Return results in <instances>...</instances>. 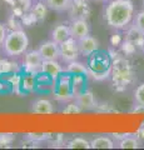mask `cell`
Instances as JSON below:
<instances>
[{
    "mask_svg": "<svg viewBox=\"0 0 144 150\" xmlns=\"http://www.w3.org/2000/svg\"><path fill=\"white\" fill-rule=\"evenodd\" d=\"M134 15V3L132 0H111L106 5L104 19L110 28L123 30L131 24Z\"/></svg>",
    "mask_w": 144,
    "mask_h": 150,
    "instance_id": "obj_1",
    "label": "cell"
},
{
    "mask_svg": "<svg viewBox=\"0 0 144 150\" xmlns=\"http://www.w3.org/2000/svg\"><path fill=\"white\" fill-rule=\"evenodd\" d=\"M110 78L117 90H125L135 79V71L132 63L125 56H115V59L111 60Z\"/></svg>",
    "mask_w": 144,
    "mask_h": 150,
    "instance_id": "obj_2",
    "label": "cell"
},
{
    "mask_svg": "<svg viewBox=\"0 0 144 150\" xmlns=\"http://www.w3.org/2000/svg\"><path fill=\"white\" fill-rule=\"evenodd\" d=\"M88 76L94 80H105L110 76L111 71V59L110 56L104 51H95L94 54L88 56L87 62Z\"/></svg>",
    "mask_w": 144,
    "mask_h": 150,
    "instance_id": "obj_3",
    "label": "cell"
},
{
    "mask_svg": "<svg viewBox=\"0 0 144 150\" xmlns=\"http://www.w3.org/2000/svg\"><path fill=\"white\" fill-rule=\"evenodd\" d=\"M28 46H29V38H28L26 33L23 30H13L8 33L3 43L4 53L11 58L25 54Z\"/></svg>",
    "mask_w": 144,
    "mask_h": 150,
    "instance_id": "obj_4",
    "label": "cell"
},
{
    "mask_svg": "<svg viewBox=\"0 0 144 150\" xmlns=\"http://www.w3.org/2000/svg\"><path fill=\"white\" fill-rule=\"evenodd\" d=\"M53 96L57 101H72L74 99V94L72 89V81H70V74L63 73L57 79L55 85L53 89Z\"/></svg>",
    "mask_w": 144,
    "mask_h": 150,
    "instance_id": "obj_5",
    "label": "cell"
},
{
    "mask_svg": "<svg viewBox=\"0 0 144 150\" xmlns=\"http://www.w3.org/2000/svg\"><path fill=\"white\" fill-rule=\"evenodd\" d=\"M59 49H60V59H62V62L67 64L74 62V60H78V58L80 56L78 40L74 39V38H69L68 40L59 44Z\"/></svg>",
    "mask_w": 144,
    "mask_h": 150,
    "instance_id": "obj_6",
    "label": "cell"
},
{
    "mask_svg": "<svg viewBox=\"0 0 144 150\" xmlns=\"http://www.w3.org/2000/svg\"><path fill=\"white\" fill-rule=\"evenodd\" d=\"M68 13L70 20H79V19L88 20L92 15V8L88 0H72Z\"/></svg>",
    "mask_w": 144,
    "mask_h": 150,
    "instance_id": "obj_7",
    "label": "cell"
},
{
    "mask_svg": "<svg viewBox=\"0 0 144 150\" xmlns=\"http://www.w3.org/2000/svg\"><path fill=\"white\" fill-rule=\"evenodd\" d=\"M43 56L39 53V50H30L25 53L24 56V68L28 73L39 74L43 67Z\"/></svg>",
    "mask_w": 144,
    "mask_h": 150,
    "instance_id": "obj_8",
    "label": "cell"
},
{
    "mask_svg": "<svg viewBox=\"0 0 144 150\" xmlns=\"http://www.w3.org/2000/svg\"><path fill=\"white\" fill-rule=\"evenodd\" d=\"M78 46H79L80 55L88 58V56H90L92 54H94L95 51L99 50V41L98 39H95L94 36H92L89 34L78 40Z\"/></svg>",
    "mask_w": 144,
    "mask_h": 150,
    "instance_id": "obj_9",
    "label": "cell"
},
{
    "mask_svg": "<svg viewBox=\"0 0 144 150\" xmlns=\"http://www.w3.org/2000/svg\"><path fill=\"white\" fill-rule=\"evenodd\" d=\"M38 50L41 54V56H43L44 60H58V59H60L59 44L55 43L53 39L41 43L40 48Z\"/></svg>",
    "mask_w": 144,
    "mask_h": 150,
    "instance_id": "obj_10",
    "label": "cell"
},
{
    "mask_svg": "<svg viewBox=\"0 0 144 150\" xmlns=\"http://www.w3.org/2000/svg\"><path fill=\"white\" fill-rule=\"evenodd\" d=\"M70 34H72V38L74 39H82L87 35H89L90 33V26H89V23L85 19H79V20H72L70 25Z\"/></svg>",
    "mask_w": 144,
    "mask_h": 150,
    "instance_id": "obj_11",
    "label": "cell"
},
{
    "mask_svg": "<svg viewBox=\"0 0 144 150\" xmlns=\"http://www.w3.org/2000/svg\"><path fill=\"white\" fill-rule=\"evenodd\" d=\"M75 103L80 106V109L83 111H89L94 110L96 108V100L93 91L90 90H84L80 95H78L75 98Z\"/></svg>",
    "mask_w": 144,
    "mask_h": 150,
    "instance_id": "obj_12",
    "label": "cell"
},
{
    "mask_svg": "<svg viewBox=\"0 0 144 150\" xmlns=\"http://www.w3.org/2000/svg\"><path fill=\"white\" fill-rule=\"evenodd\" d=\"M125 41L131 43L135 49H144V33L139 30L135 25H132L127 30Z\"/></svg>",
    "mask_w": 144,
    "mask_h": 150,
    "instance_id": "obj_13",
    "label": "cell"
},
{
    "mask_svg": "<svg viewBox=\"0 0 144 150\" xmlns=\"http://www.w3.org/2000/svg\"><path fill=\"white\" fill-rule=\"evenodd\" d=\"M40 73H43L52 79H54V80H57L60 75L64 73V69L58 60H44Z\"/></svg>",
    "mask_w": 144,
    "mask_h": 150,
    "instance_id": "obj_14",
    "label": "cell"
},
{
    "mask_svg": "<svg viewBox=\"0 0 144 150\" xmlns=\"http://www.w3.org/2000/svg\"><path fill=\"white\" fill-rule=\"evenodd\" d=\"M55 111V108L53 105V103L48 100V99H38L34 101L33 104V112L35 114H39V115H50Z\"/></svg>",
    "mask_w": 144,
    "mask_h": 150,
    "instance_id": "obj_15",
    "label": "cell"
},
{
    "mask_svg": "<svg viewBox=\"0 0 144 150\" xmlns=\"http://www.w3.org/2000/svg\"><path fill=\"white\" fill-rule=\"evenodd\" d=\"M69 38H72V34H70V28L67 24H59L52 31V39L58 44H62L63 41L68 40Z\"/></svg>",
    "mask_w": 144,
    "mask_h": 150,
    "instance_id": "obj_16",
    "label": "cell"
},
{
    "mask_svg": "<svg viewBox=\"0 0 144 150\" xmlns=\"http://www.w3.org/2000/svg\"><path fill=\"white\" fill-rule=\"evenodd\" d=\"M70 81H72L74 99L78 95H80L84 90H87V75H82V74L70 75Z\"/></svg>",
    "mask_w": 144,
    "mask_h": 150,
    "instance_id": "obj_17",
    "label": "cell"
},
{
    "mask_svg": "<svg viewBox=\"0 0 144 150\" xmlns=\"http://www.w3.org/2000/svg\"><path fill=\"white\" fill-rule=\"evenodd\" d=\"M36 75L33 73H25L23 76H20V88L25 93H31L36 90Z\"/></svg>",
    "mask_w": 144,
    "mask_h": 150,
    "instance_id": "obj_18",
    "label": "cell"
},
{
    "mask_svg": "<svg viewBox=\"0 0 144 150\" xmlns=\"http://www.w3.org/2000/svg\"><path fill=\"white\" fill-rule=\"evenodd\" d=\"M64 73L70 74V75H77V74H82V75H87L88 76V69H87V64L74 60V62L68 63L67 68L64 69Z\"/></svg>",
    "mask_w": 144,
    "mask_h": 150,
    "instance_id": "obj_19",
    "label": "cell"
},
{
    "mask_svg": "<svg viewBox=\"0 0 144 150\" xmlns=\"http://www.w3.org/2000/svg\"><path fill=\"white\" fill-rule=\"evenodd\" d=\"M90 146L93 149H113L114 148V142L109 137L99 135V137H95L90 142Z\"/></svg>",
    "mask_w": 144,
    "mask_h": 150,
    "instance_id": "obj_20",
    "label": "cell"
},
{
    "mask_svg": "<svg viewBox=\"0 0 144 150\" xmlns=\"http://www.w3.org/2000/svg\"><path fill=\"white\" fill-rule=\"evenodd\" d=\"M46 6L54 11H68L72 0H44Z\"/></svg>",
    "mask_w": 144,
    "mask_h": 150,
    "instance_id": "obj_21",
    "label": "cell"
},
{
    "mask_svg": "<svg viewBox=\"0 0 144 150\" xmlns=\"http://www.w3.org/2000/svg\"><path fill=\"white\" fill-rule=\"evenodd\" d=\"M31 15L34 16L36 21H44L48 15V6L45 3H36L35 5L31 8Z\"/></svg>",
    "mask_w": 144,
    "mask_h": 150,
    "instance_id": "obj_22",
    "label": "cell"
},
{
    "mask_svg": "<svg viewBox=\"0 0 144 150\" xmlns=\"http://www.w3.org/2000/svg\"><path fill=\"white\" fill-rule=\"evenodd\" d=\"M68 149H90V142L83 137H75L67 143Z\"/></svg>",
    "mask_w": 144,
    "mask_h": 150,
    "instance_id": "obj_23",
    "label": "cell"
},
{
    "mask_svg": "<svg viewBox=\"0 0 144 150\" xmlns=\"http://www.w3.org/2000/svg\"><path fill=\"white\" fill-rule=\"evenodd\" d=\"M139 140L135 137H132L131 134L127 135L125 138H123L122 140L119 142L118 146L120 149H138L139 148Z\"/></svg>",
    "mask_w": 144,
    "mask_h": 150,
    "instance_id": "obj_24",
    "label": "cell"
},
{
    "mask_svg": "<svg viewBox=\"0 0 144 150\" xmlns=\"http://www.w3.org/2000/svg\"><path fill=\"white\" fill-rule=\"evenodd\" d=\"M134 100L138 105L144 106V83L137 86L135 91H134Z\"/></svg>",
    "mask_w": 144,
    "mask_h": 150,
    "instance_id": "obj_25",
    "label": "cell"
},
{
    "mask_svg": "<svg viewBox=\"0 0 144 150\" xmlns=\"http://www.w3.org/2000/svg\"><path fill=\"white\" fill-rule=\"evenodd\" d=\"M83 110L80 109V106H79L75 101L74 103H69V104L63 109V112L64 114H79V112H82Z\"/></svg>",
    "mask_w": 144,
    "mask_h": 150,
    "instance_id": "obj_26",
    "label": "cell"
},
{
    "mask_svg": "<svg viewBox=\"0 0 144 150\" xmlns=\"http://www.w3.org/2000/svg\"><path fill=\"white\" fill-rule=\"evenodd\" d=\"M139 30H142L144 33V9L142 11H139L137 15H135V19H134V24Z\"/></svg>",
    "mask_w": 144,
    "mask_h": 150,
    "instance_id": "obj_27",
    "label": "cell"
},
{
    "mask_svg": "<svg viewBox=\"0 0 144 150\" xmlns=\"http://www.w3.org/2000/svg\"><path fill=\"white\" fill-rule=\"evenodd\" d=\"M14 142L13 134H0V146H9Z\"/></svg>",
    "mask_w": 144,
    "mask_h": 150,
    "instance_id": "obj_28",
    "label": "cell"
},
{
    "mask_svg": "<svg viewBox=\"0 0 144 150\" xmlns=\"http://www.w3.org/2000/svg\"><path fill=\"white\" fill-rule=\"evenodd\" d=\"M50 137V134H40V133H36V134H28V138L33 139L34 142H44V140H48Z\"/></svg>",
    "mask_w": 144,
    "mask_h": 150,
    "instance_id": "obj_29",
    "label": "cell"
},
{
    "mask_svg": "<svg viewBox=\"0 0 144 150\" xmlns=\"http://www.w3.org/2000/svg\"><path fill=\"white\" fill-rule=\"evenodd\" d=\"M6 35H8V30H6L5 25L0 23V45H3V43H4V40H5Z\"/></svg>",
    "mask_w": 144,
    "mask_h": 150,
    "instance_id": "obj_30",
    "label": "cell"
},
{
    "mask_svg": "<svg viewBox=\"0 0 144 150\" xmlns=\"http://www.w3.org/2000/svg\"><path fill=\"white\" fill-rule=\"evenodd\" d=\"M135 138L139 140V143L144 142V126H142V128L135 133Z\"/></svg>",
    "mask_w": 144,
    "mask_h": 150,
    "instance_id": "obj_31",
    "label": "cell"
},
{
    "mask_svg": "<svg viewBox=\"0 0 144 150\" xmlns=\"http://www.w3.org/2000/svg\"><path fill=\"white\" fill-rule=\"evenodd\" d=\"M94 1H108V0H94Z\"/></svg>",
    "mask_w": 144,
    "mask_h": 150,
    "instance_id": "obj_32",
    "label": "cell"
},
{
    "mask_svg": "<svg viewBox=\"0 0 144 150\" xmlns=\"http://www.w3.org/2000/svg\"><path fill=\"white\" fill-rule=\"evenodd\" d=\"M142 5H143V9H144V0H143V1H142Z\"/></svg>",
    "mask_w": 144,
    "mask_h": 150,
    "instance_id": "obj_33",
    "label": "cell"
},
{
    "mask_svg": "<svg viewBox=\"0 0 144 150\" xmlns=\"http://www.w3.org/2000/svg\"><path fill=\"white\" fill-rule=\"evenodd\" d=\"M143 51H144V49H143Z\"/></svg>",
    "mask_w": 144,
    "mask_h": 150,
    "instance_id": "obj_34",
    "label": "cell"
}]
</instances>
